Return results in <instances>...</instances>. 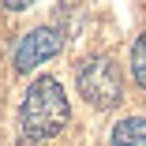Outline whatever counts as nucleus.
I'll use <instances>...</instances> for the list:
<instances>
[{"label":"nucleus","mask_w":146,"mask_h":146,"mask_svg":"<svg viewBox=\"0 0 146 146\" xmlns=\"http://www.w3.org/2000/svg\"><path fill=\"white\" fill-rule=\"evenodd\" d=\"M19 124L26 131V139H52L60 135L68 124H71V105H68V94L64 86L56 82L52 75H38L23 94V105H19Z\"/></svg>","instance_id":"1"},{"label":"nucleus","mask_w":146,"mask_h":146,"mask_svg":"<svg viewBox=\"0 0 146 146\" xmlns=\"http://www.w3.org/2000/svg\"><path fill=\"white\" fill-rule=\"evenodd\" d=\"M75 90L94 109H116L124 101V71L112 56H86L75 68Z\"/></svg>","instance_id":"2"},{"label":"nucleus","mask_w":146,"mask_h":146,"mask_svg":"<svg viewBox=\"0 0 146 146\" xmlns=\"http://www.w3.org/2000/svg\"><path fill=\"white\" fill-rule=\"evenodd\" d=\"M60 49H64V34L56 26H34L15 45V71H34L38 64L52 60Z\"/></svg>","instance_id":"3"},{"label":"nucleus","mask_w":146,"mask_h":146,"mask_svg":"<svg viewBox=\"0 0 146 146\" xmlns=\"http://www.w3.org/2000/svg\"><path fill=\"white\" fill-rule=\"evenodd\" d=\"M109 146H146V116H124L112 124Z\"/></svg>","instance_id":"4"},{"label":"nucleus","mask_w":146,"mask_h":146,"mask_svg":"<svg viewBox=\"0 0 146 146\" xmlns=\"http://www.w3.org/2000/svg\"><path fill=\"white\" fill-rule=\"evenodd\" d=\"M131 75H135V82L146 90V34H139L135 45H131Z\"/></svg>","instance_id":"5"}]
</instances>
